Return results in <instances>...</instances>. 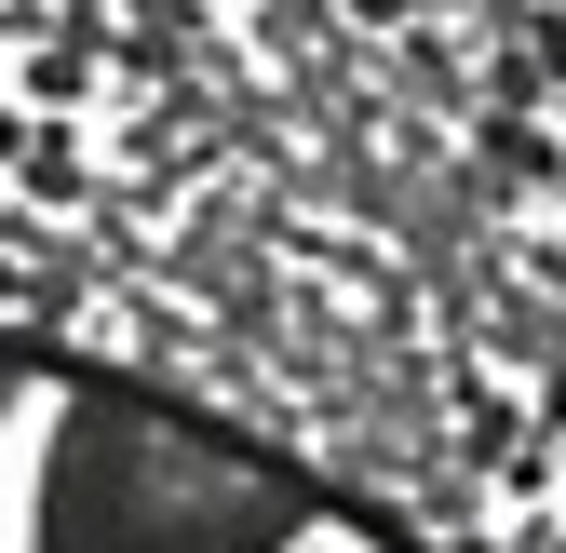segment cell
Instances as JSON below:
<instances>
[{
  "mask_svg": "<svg viewBox=\"0 0 566 553\" xmlns=\"http://www.w3.org/2000/svg\"><path fill=\"white\" fill-rule=\"evenodd\" d=\"M324 500L230 419L149 392V378H67L41 472H28V553H297Z\"/></svg>",
  "mask_w": 566,
  "mask_h": 553,
  "instance_id": "1",
  "label": "cell"
},
{
  "mask_svg": "<svg viewBox=\"0 0 566 553\" xmlns=\"http://www.w3.org/2000/svg\"><path fill=\"white\" fill-rule=\"evenodd\" d=\"M28 378H41V352H28V337H0V419L28 405Z\"/></svg>",
  "mask_w": 566,
  "mask_h": 553,
  "instance_id": "2",
  "label": "cell"
}]
</instances>
